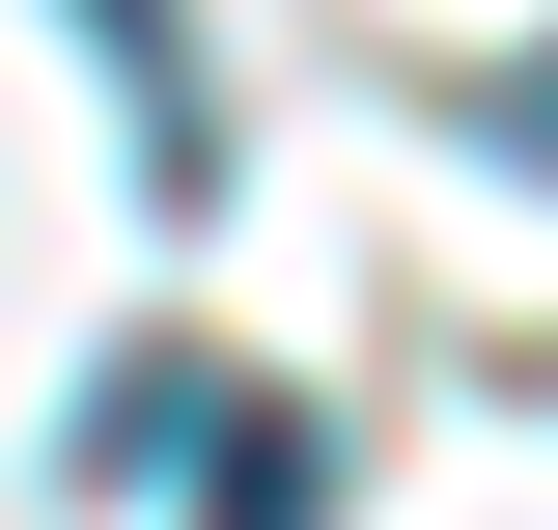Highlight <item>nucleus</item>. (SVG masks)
Instances as JSON below:
<instances>
[{
	"mask_svg": "<svg viewBox=\"0 0 558 530\" xmlns=\"http://www.w3.org/2000/svg\"><path fill=\"white\" fill-rule=\"evenodd\" d=\"M307 503H336L307 419H223V447H196V530H307Z\"/></svg>",
	"mask_w": 558,
	"mask_h": 530,
	"instance_id": "obj_1",
	"label": "nucleus"
},
{
	"mask_svg": "<svg viewBox=\"0 0 558 530\" xmlns=\"http://www.w3.org/2000/svg\"><path fill=\"white\" fill-rule=\"evenodd\" d=\"M447 140H502V168L558 196V57H475V84H447Z\"/></svg>",
	"mask_w": 558,
	"mask_h": 530,
	"instance_id": "obj_2",
	"label": "nucleus"
}]
</instances>
